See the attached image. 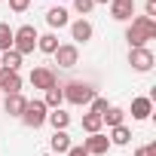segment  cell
<instances>
[{
    "label": "cell",
    "instance_id": "1",
    "mask_svg": "<svg viewBox=\"0 0 156 156\" xmlns=\"http://www.w3.org/2000/svg\"><path fill=\"white\" fill-rule=\"evenodd\" d=\"M126 40H129V46H132V49L147 46L150 40H156V22H153V19H147V16H135V19H132V25L126 28Z\"/></svg>",
    "mask_w": 156,
    "mask_h": 156
},
{
    "label": "cell",
    "instance_id": "2",
    "mask_svg": "<svg viewBox=\"0 0 156 156\" xmlns=\"http://www.w3.org/2000/svg\"><path fill=\"white\" fill-rule=\"evenodd\" d=\"M61 95H64L67 104L83 107V104H89V101L95 98V86H92V83H83V80H73V83L61 86Z\"/></svg>",
    "mask_w": 156,
    "mask_h": 156
},
{
    "label": "cell",
    "instance_id": "3",
    "mask_svg": "<svg viewBox=\"0 0 156 156\" xmlns=\"http://www.w3.org/2000/svg\"><path fill=\"white\" fill-rule=\"evenodd\" d=\"M37 37H40V34H37V28H34V25H22V28H16V31H12V49L25 58L28 52H34V49H37Z\"/></svg>",
    "mask_w": 156,
    "mask_h": 156
},
{
    "label": "cell",
    "instance_id": "4",
    "mask_svg": "<svg viewBox=\"0 0 156 156\" xmlns=\"http://www.w3.org/2000/svg\"><path fill=\"white\" fill-rule=\"evenodd\" d=\"M46 116H49V107L40 101V98H34V101H28V107H25V113L19 116L28 129H40L43 122H46Z\"/></svg>",
    "mask_w": 156,
    "mask_h": 156
},
{
    "label": "cell",
    "instance_id": "5",
    "mask_svg": "<svg viewBox=\"0 0 156 156\" xmlns=\"http://www.w3.org/2000/svg\"><path fill=\"white\" fill-rule=\"evenodd\" d=\"M129 64H132V70L147 73V70H153L156 58H153V52H150L147 46H141V49H129Z\"/></svg>",
    "mask_w": 156,
    "mask_h": 156
},
{
    "label": "cell",
    "instance_id": "6",
    "mask_svg": "<svg viewBox=\"0 0 156 156\" xmlns=\"http://www.w3.org/2000/svg\"><path fill=\"white\" fill-rule=\"evenodd\" d=\"M28 80H31V86H34V89H43V92H46V89L58 86V73H55L52 67H34Z\"/></svg>",
    "mask_w": 156,
    "mask_h": 156
},
{
    "label": "cell",
    "instance_id": "7",
    "mask_svg": "<svg viewBox=\"0 0 156 156\" xmlns=\"http://www.w3.org/2000/svg\"><path fill=\"white\" fill-rule=\"evenodd\" d=\"M52 55H55V61H58V67H64V70H70V67H76V61H80V49H76L73 43H58V49H55Z\"/></svg>",
    "mask_w": 156,
    "mask_h": 156
},
{
    "label": "cell",
    "instance_id": "8",
    "mask_svg": "<svg viewBox=\"0 0 156 156\" xmlns=\"http://www.w3.org/2000/svg\"><path fill=\"white\" fill-rule=\"evenodd\" d=\"M83 150H86L89 156H104V153L110 150V138H107L104 132L89 135V138H83Z\"/></svg>",
    "mask_w": 156,
    "mask_h": 156
},
{
    "label": "cell",
    "instance_id": "9",
    "mask_svg": "<svg viewBox=\"0 0 156 156\" xmlns=\"http://www.w3.org/2000/svg\"><path fill=\"white\" fill-rule=\"evenodd\" d=\"M0 92H3V95L22 92V76L16 70H3V67H0Z\"/></svg>",
    "mask_w": 156,
    "mask_h": 156
},
{
    "label": "cell",
    "instance_id": "10",
    "mask_svg": "<svg viewBox=\"0 0 156 156\" xmlns=\"http://www.w3.org/2000/svg\"><path fill=\"white\" fill-rule=\"evenodd\" d=\"M110 16L116 22H129L135 16V0H110Z\"/></svg>",
    "mask_w": 156,
    "mask_h": 156
},
{
    "label": "cell",
    "instance_id": "11",
    "mask_svg": "<svg viewBox=\"0 0 156 156\" xmlns=\"http://www.w3.org/2000/svg\"><path fill=\"white\" fill-rule=\"evenodd\" d=\"M70 37H73L76 43H89V40H92V22H89V19L70 22Z\"/></svg>",
    "mask_w": 156,
    "mask_h": 156
},
{
    "label": "cell",
    "instance_id": "12",
    "mask_svg": "<svg viewBox=\"0 0 156 156\" xmlns=\"http://www.w3.org/2000/svg\"><path fill=\"white\" fill-rule=\"evenodd\" d=\"M25 107H28V98H25L22 92H16V95H6V98H3V110H6L9 116H22V113H25Z\"/></svg>",
    "mask_w": 156,
    "mask_h": 156
},
{
    "label": "cell",
    "instance_id": "13",
    "mask_svg": "<svg viewBox=\"0 0 156 156\" xmlns=\"http://www.w3.org/2000/svg\"><path fill=\"white\" fill-rule=\"evenodd\" d=\"M150 113H153V98H135L132 101V119L144 122V119H150Z\"/></svg>",
    "mask_w": 156,
    "mask_h": 156
},
{
    "label": "cell",
    "instance_id": "14",
    "mask_svg": "<svg viewBox=\"0 0 156 156\" xmlns=\"http://www.w3.org/2000/svg\"><path fill=\"white\" fill-rule=\"evenodd\" d=\"M46 25H49V28H67V25H70L67 9H64V6H52V9L46 12Z\"/></svg>",
    "mask_w": 156,
    "mask_h": 156
},
{
    "label": "cell",
    "instance_id": "15",
    "mask_svg": "<svg viewBox=\"0 0 156 156\" xmlns=\"http://www.w3.org/2000/svg\"><path fill=\"white\" fill-rule=\"evenodd\" d=\"M101 122H104L107 129H116V126H126V110H122V107H113V104H110V107H107V110L101 113Z\"/></svg>",
    "mask_w": 156,
    "mask_h": 156
},
{
    "label": "cell",
    "instance_id": "16",
    "mask_svg": "<svg viewBox=\"0 0 156 156\" xmlns=\"http://www.w3.org/2000/svg\"><path fill=\"white\" fill-rule=\"evenodd\" d=\"M46 122H49L55 132H67V126H70V113H64V110L58 107V110H52V113L46 116Z\"/></svg>",
    "mask_w": 156,
    "mask_h": 156
},
{
    "label": "cell",
    "instance_id": "17",
    "mask_svg": "<svg viewBox=\"0 0 156 156\" xmlns=\"http://www.w3.org/2000/svg\"><path fill=\"white\" fill-rule=\"evenodd\" d=\"M101 129H104V122H101L98 113H83V132L86 135H98Z\"/></svg>",
    "mask_w": 156,
    "mask_h": 156
},
{
    "label": "cell",
    "instance_id": "18",
    "mask_svg": "<svg viewBox=\"0 0 156 156\" xmlns=\"http://www.w3.org/2000/svg\"><path fill=\"white\" fill-rule=\"evenodd\" d=\"M49 147H52L55 153H67L73 144H70V135H67V132H55V135H52V141H49Z\"/></svg>",
    "mask_w": 156,
    "mask_h": 156
},
{
    "label": "cell",
    "instance_id": "19",
    "mask_svg": "<svg viewBox=\"0 0 156 156\" xmlns=\"http://www.w3.org/2000/svg\"><path fill=\"white\" fill-rule=\"evenodd\" d=\"M0 67H3V70H16V73H19V67H22V55H19L16 49L3 52V58H0Z\"/></svg>",
    "mask_w": 156,
    "mask_h": 156
},
{
    "label": "cell",
    "instance_id": "20",
    "mask_svg": "<svg viewBox=\"0 0 156 156\" xmlns=\"http://www.w3.org/2000/svg\"><path fill=\"white\" fill-rule=\"evenodd\" d=\"M37 49L46 52V55H52V52L58 49V37H55V34H40V37H37Z\"/></svg>",
    "mask_w": 156,
    "mask_h": 156
},
{
    "label": "cell",
    "instance_id": "21",
    "mask_svg": "<svg viewBox=\"0 0 156 156\" xmlns=\"http://www.w3.org/2000/svg\"><path fill=\"white\" fill-rule=\"evenodd\" d=\"M61 101H64V95H61V86H52V89H46V98H43V104H46L49 110H58V107H61Z\"/></svg>",
    "mask_w": 156,
    "mask_h": 156
},
{
    "label": "cell",
    "instance_id": "22",
    "mask_svg": "<svg viewBox=\"0 0 156 156\" xmlns=\"http://www.w3.org/2000/svg\"><path fill=\"white\" fill-rule=\"evenodd\" d=\"M110 144H116V147H126L129 141H132V132L126 129V126H116V129H110Z\"/></svg>",
    "mask_w": 156,
    "mask_h": 156
},
{
    "label": "cell",
    "instance_id": "23",
    "mask_svg": "<svg viewBox=\"0 0 156 156\" xmlns=\"http://www.w3.org/2000/svg\"><path fill=\"white\" fill-rule=\"evenodd\" d=\"M9 49H12V28L0 22V52H9Z\"/></svg>",
    "mask_w": 156,
    "mask_h": 156
},
{
    "label": "cell",
    "instance_id": "24",
    "mask_svg": "<svg viewBox=\"0 0 156 156\" xmlns=\"http://www.w3.org/2000/svg\"><path fill=\"white\" fill-rule=\"evenodd\" d=\"M73 9L80 12V19H83V16H89L95 9V0H73Z\"/></svg>",
    "mask_w": 156,
    "mask_h": 156
},
{
    "label": "cell",
    "instance_id": "25",
    "mask_svg": "<svg viewBox=\"0 0 156 156\" xmlns=\"http://www.w3.org/2000/svg\"><path fill=\"white\" fill-rule=\"evenodd\" d=\"M107 107H110V104H107V98H98V95H95V98L89 101V113H98V116H101Z\"/></svg>",
    "mask_w": 156,
    "mask_h": 156
},
{
    "label": "cell",
    "instance_id": "26",
    "mask_svg": "<svg viewBox=\"0 0 156 156\" xmlns=\"http://www.w3.org/2000/svg\"><path fill=\"white\" fill-rule=\"evenodd\" d=\"M28 6H31V0H9V9H12L16 16H22V12H28Z\"/></svg>",
    "mask_w": 156,
    "mask_h": 156
},
{
    "label": "cell",
    "instance_id": "27",
    "mask_svg": "<svg viewBox=\"0 0 156 156\" xmlns=\"http://www.w3.org/2000/svg\"><path fill=\"white\" fill-rule=\"evenodd\" d=\"M144 16L156 22V0H147V3H144Z\"/></svg>",
    "mask_w": 156,
    "mask_h": 156
},
{
    "label": "cell",
    "instance_id": "28",
    "mask_svg": "<svg viewBox=\"0 0 156 156\" xmlns=\"http://www.w3.org/2000/svg\"><path fill=\"white\" fill-rule=\"evenodd\" d=\"M135 156H156V144H147V147H138Z\"/></svg>",
    "mask_w": 156,
    "mask_h": 156
},
{
    "label": "cell",
    "instance_id": "29",
    "mask_svg": "<svg viewBox=\"0 0 156 156\" xmlns=\"http://www.w3.org/2000/svg\"><path fill=\"white\" fill-rule=\"evenodd\" d=\"M64 156H89V153L83 150V144H80V147H76V144H73V147H70V150H67Z\"/></svg>",
    "mask_w": 156,
    "mask_h": 156
},
{
    "label": "cell",
    "instance_id": "30",
    "mask_svg": "<svg viewBox=\"0 0 156 156\" xmlns=\"http://www.w3.org/2000/svg\"><path fill=\"white\" fill-rule=\"evenodd\" d=\"M98 3H110V0H95V6H98Z\"/></svg>",
    "mask_w": 156,
    "mask_h": 156
}]
</instances>
